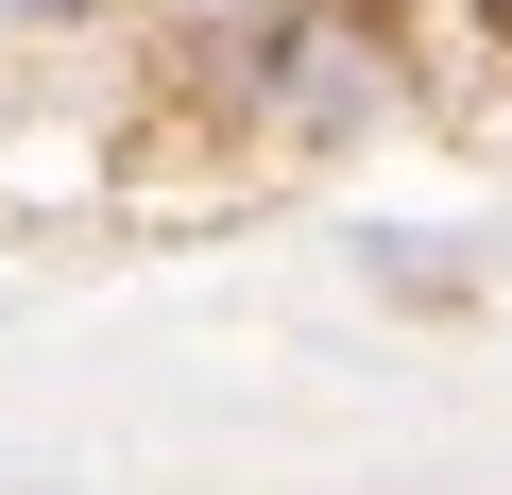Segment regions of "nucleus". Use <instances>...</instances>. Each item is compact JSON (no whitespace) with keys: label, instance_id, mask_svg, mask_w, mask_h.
Returning <instances> with one entry per match:
<instances>
[{"label":"nucleus","instance_id":"f257e3e1","mask_svg":"<svg viewBox=\"0 0 512 495\" xmlns=\"http://www.w3.org/2000/svg\"><path fill=\"white\" fill-rule=\"evenodd\" d=\"M478 18H495V35H512V0H478Z\"/></svg>","mask_w":512,"mask_h":495}]
</instances>
